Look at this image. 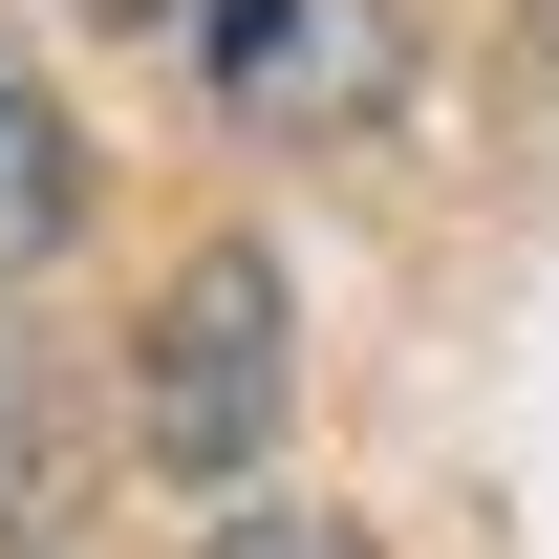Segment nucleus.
Returning a JSON list of instances; mask_svg holds the SVG:
<instances>
[{"label": "nucleus", "instance_id": "nucleus-1", "mask_svg": "<svg viewBox=\"0 0 559 559\" xmlns=\"http://www.w3.org/2000/svg\"><path fill=\"white\" fill-rule=\"evenodd\" d=\"M130 430H151V474H194V495H237L280 452V259H259V237H215V259L151 301Z\"/></svg>", "mask_w": 559, "mask_h": 559}, {"label": "nucleus", "instance_id": "nucleus-2", "mask_svg": "<svg viewBox=\"0 0 559 559\" xmlns=\"http://www.w3.org/2000/svg\"><path fill=\"white\" fill-rule=\"evenodd\" d=\"M388 86H409L388 0H215V108L237 130H366Z\"/></svg>", "mask_w": 559, "mask_h": 559}, {"label": "nucleus", "instance_id": "nucleus-5", "mask_svg": "<svg viewBox=\"0 0 559 559\" xmlns=\"http://www.w3.org/2000/svg\"><path fill=\"white\" fill-rule=\"evenodd\" d=\"M86 22H151V0H86Z\"/></svg>", "mask_w": 559, "mask_h": 559}, {"label": "nucleus", "instance_id": "nucleus-3", "mask_svg": "<svg viewBox=\"0 0 559 559\" xmlns=\"http://www.w3.org/2000/svg\"><path fill=\"white\" fill-rule=\"evenodd\" d=\"M66 215H86V151H66V108H44V66L0 44V280L66 259Z\"/></svg>", "mask_w": 559, "mask_h": 559}, {"label": "nucleus", "instance_id": "nucleus-4", "mask_svg": "<svg viewBox=\"0 0 559 559\" xmlns=\"http://www.w3.org/2000/svg\"><path fill=\"white\" fill-rule=\"evenodd\" d=\"M215 559H366V538H345V516H237Z\"/></svg>", "mask_w": 559, "mask_h": 559}]
</instances>
